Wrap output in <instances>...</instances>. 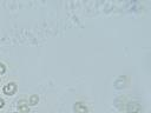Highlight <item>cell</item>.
<instances>
[{"label":"cell","mask_w":151,"mask_h":113,"mask_svg":"<svg viewBox=\"0 0 151 113\" xmlns=\"http://www.w3.org/2000/svg\"><path fill=\"white\" fill-rule=\"evenodd\" d=\"M140 109H142V106H140V104L137 102V101H130V102H127V105H126V111H127V113H139Z\"/></svg>","instance_id":"obj_1"},{"label":"cell","mask_w":151,"mask_h":113,"mask_svg":"<svg viewBox=\"0 0 151 113\" xmlns=\"http://www.w3.org/2000/svg\"><path fill=\"white\" fill-rule=\"evenodd\" d=\"M17 91V84L15 82H7L4 88H2V92L6 94V95H13Z\"/></svg>","instance_id":"obj_2"},{"label":"cell","mask_w":151,"mask_h":113,"mask_svg":"<svg viewBox=\"0 0 151 113\" xmlns=\"http://www.w3.org/2000/svg\"><path fill=\"white\" fill-rule=\"evenodd\" d=\"M17 106L20 113H29V105L26 100H19Z\"/></svg>","instance_id":"obj_3"},{"label":"cell","mask_w":151,"mask_h":113,"mask_svg":"<svg viewBox=\"0 0 151 113\" xmlns=\"http://www.w3.org/2000/svg\"><path fill=\"white\" fill-rule=\"evenodd\" d=\"M73 109L76 113H87V107L83 102H76Z\"/></svg>","instance_id":"obj_4"},{"label":"cell","mask_w":151,"mask_h":113,"mask_svg":"<svg viewBox=\"0 0 151 113\" xmlns=\"http://www.w3.org/2000/svg\"><path fill=\"white\" fill-rule=\"evenodd\" d=\"M38 102H39V97H38L37 94H32V95L29 97V99H28V105L35 106Z\"/></svg>","instance_id":"obj_5"},{"label":"cell","mask_w":151,"mask_h":113,"mask_svg":"<svg viewBox=\"0 0 151 113\" xmlns=\"http://www.w3.org/2000/svg\"><path fill=\"white\" fill-rule=\"evenodd\" d=\"M5 72H6V66L2 62H0V75H2Z\"/></svg>","instance_id":"obj_6"},{"label":"cell","mask_w":151,"mask_h":113,"mask_svg":"<svg viewBox=\"0 0 151 113\" xmlns=\"http://www.w3.org/2000/svg\"><path fill=\"white\" fill-rule=\"evenodd\" d=\"M4 106H5V101H4V99H1V98H0V109H1Z\"/></svg>","instance_id":"obj_7"},{"label":"cell","mask_w":151,"mask_h":113,"mask_svg":"<svg viewBox=\"0 0 151 113\" xmlns=\"http://www.w3.org/2000/svg\"><path fill=\"white\" fill-rule=\"evenodd\" d=\"M13 113H19V112H13Z\"/></svg>","instance_id":"obj_8"}]
</instances>
